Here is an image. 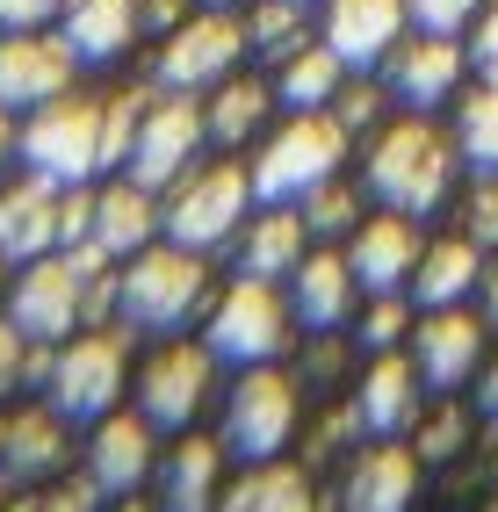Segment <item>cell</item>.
<instances>
[{"mask_svg": "<svg viewBox=\"0 0 498 512\" xmlns=\"http://www.w3.org/2000/svg\"><path fill=\"white\" fill-rule=\"evenodd\" d=\"M304 44H311V0H246V51L282 65Z\"/></svg>", "mask_w": 498, "mask_h": 512, "instance_id": "cell-31", "label": "cell"}, {"mask_svg": "<svg viewBox=\"0 0 498 512\" xmlns=\"http://www.w3.org/2000/svg\"><path fill=\"white\" fill-rule=\"evenodd\" d=\"M304 224H311V238H347L361 224V188H340V174L318 181L304 195Z\"/></svg>", "mask_w": 498, "mask_h": 512, "instance_id": "cell-34", "label": "cell"}, {"mask_svg": "<svg viewBox=\"0 0 498 512\" xmlns=\"http://www.w3.org/2000/svg\"><path fill=\"white\" fill-rule=\"evenodd\" d=\"M484 512H498V498H491V505H484Z\"/></svg>", "mask_w": 498, "mask_h": 512, "instance_id": "cell-52", "label": "cell"}, {"mask_svg": "<svg viewBox=\"0 0 498 512\" xmlns=\"http://www.w3.org/2000/svg\"><path fill=\"white\" fill-rule=\"evenodd\" d=\"M152 231H159V188L130 181V174L94 188V246L109 260H130L138 246H152Z\"/></svg>", "mask_w": 498, "mask_h": 512, "instance_id": "cell-25", "label": "cell"}, {"mask_svg": "<svg viewBox=\"0 0 498 512\" xmlns=\"http://www.w3.org/2000/svg\"><path fill=\"white\" fill-rule=\"evenodd\" d=\"M210 260L195 246H138L130 260H116V325L130 339H174L181 325H195L210 311Z\"/></svg>", "mask_w": 498, "mask_h": 512, "instance_id": "cell-1", "label": "cell"}, {"mask_svg": "<svg viewBox=\"0 0 498 512\" xmlns=\"http://www.w3.org/2000/svg\"><path fill=\"white\" fill-rule=\"evenodd\" d=\"M412 498H419L412 448H369L340 484V512H412Z\"/></svg>", "mask_w": 498, "mask_h": 512, "instance_id": "cell-26", "label": "cell"}, {"mask_svg": "<svg viewBox=\"0 0 498 512\" xmlns=\"http://www.w3.org/2000/svg\"><path fill=\"white\" fill-rule=\"evenodd\" d=\"M65 0H0V37L8 29H51Z\"/></svg>", "mask_w": 498, "mask_h": 512, "instance_id": "cell-43", "label": "cell"}, {"mask_svg": "<svg viewBox=\"0 0 498 512\" xmlns=\"http://www.w3.org/2000/svg\"><path fill=\"white\" fill-rule=\"evenodd\" d=\"M354 419L397 440V433H412L419 426V361L412 354H397V347H376V361L361 368V383H354Z\"/></svg>", "mask_w": 498, "mask_h": 512, "instance_id": "cell-20", "label": "cell"}, {"mask_svg": "<svg viewBox=\"0 0 498 512\" xmlns=\"http://www.w3.org/2000/svg\"><path fill=\"white\" fill-rule=\"evenodd\" d=\"M462 231H470L477 246H498V174H477L470 202H462Z\"/></svg>", "mask_w": 498, "mask_h": 512, "instance_id": "cell-39", "label": "cell"}, {"mask_svg": "<svg viewBox=\"0 0 498 512\" xmlns=\"http://www.w3.org/2000/svg\"><path fill=\"white\" fill-rule=\"evenodd\" d=\"M210 383H217V354L210 347H188V339L174 332V339H159V347L145 354L130 397H138V412L159 433H188L195 419H203V404H210Z\"/></svg>", "mask_w": 498, "mask_h": 512, "instance_id": "cell-11", "label": "cell"}, {"mask_svg": "<svg viewBox=\"0 0 498 512\" xmlns=\"http://www.w3.org/2000/svg\"><path fill=\"white\" fill-rule=\"evenodd\" d=\"M87 476L102 484V498H130L159 476V426L145 412H109L94 419V440H87Z\"/></svg>", "mask_w": 498, "mask_h": 512, "instance_id": "cell-14", "label": "cell"}, {"mask_svg": "<svg viewBox=\"0 0 498 512\" xmlns=\"http://www.w3.org/2000/svg\"><path fill=\"white\" fill-rule=\"evenodd\" d=\"M246 65V15L231 8H195L188 22H174L159 37L152 58V80L174 87V94H210L217 80H231Z\"/></svg>", "mask_w": 498, "mask_h": 512, "instance_id": "cell-10", "label": "cell"}, {"mask_svg": "<svg viewBox=\"0 0 498 512\" xmlns=\"http://www.w3.org/2000/svg\"><path fill=\"white\" fill-rule=\"evenodd\" d=\"M477 8L484 0H405L412 29H434V37H462V29L477 22Z\"/></svg>", "mask_w": 498, "mask_h": 512, "instance_id": "cell-37", "label": "cell"}, {"mask_svg": "<svg viewBox=\"0 0 498 512\" xmlns=\"http://www.w3.org/2000/svg\"><path fill=\"white\" fill-rule=\"evenodd\" d=\"M462 73H470V51H462L455 37H434V29H419V37H397V51L383 58V87L390 101H405V109H441V101H455Z\"/></svg>", "mask_w": 498, "mask_h": 512, "instance_id": "cell-13", "label": "cell"}, {"mask_svg": "<svg viewBox=\"0 0 498 512\" xmlns=\"http://www.w3.org/2000/svg\"><path fill=\"white\" fill-rule=\"evenodd\" d=\"M347 267H354V282L369 289V296H390V289H405L412 282V267H419V231L405 210H383L369 224H354L347 231Z\"/></svg>", "mask_w": 498, "mask_h": 512, "instance_id": "cell-19", "label": "cell"}, {"mask_svg": "<svg viewBox=\"0 0 498 512\" xmlns=\"http://www.w3.org/2000/svg\"><path fill=\"white\" fill-rule=\"evenodd\" d=\"M51 29L73 44L80 65H116L130 44L145 37V8L138 0H65Z\"/></svg>", "mask_w": 498, "mask_h": 512, "instance_id": "cell-22", "label": "cell"}, {"mask_svg": "<svg viewBox=\"0 0 498 512\" xmlns=\"http://www.w3.org/2000/svg\"><path fill=\"white\" fill-rule=\"evenodd\" d=\"M116 512H166V505H152V498H138V491H130V498H116Z\"/></svg>", "mask_w": 498, "mask_h": 512, "instance_id": "cell-48", "label": "cell"}, {"mask_svg": "<svg viewBox=\"0 0 498 512\" xmlns=\"http://www.w3.org/2000/svg\"><path fill=\"white\" fill-rule=\"evenodd\" d=\"M455 138L448 130H434L419 109L405 116V123H390L383 138H376V152H369V195L383 202V210H405V217H434L441 202H448V188H455Z\"/></svg>", "mask_w": 498, "mask_h": 512, "instance_id": "cell-2", "label": "cell"}, {"mask_svg": "<svg viewBox=\"0 0 498 512\" xmlns=\"http://www.w3.org/2000/svg\"><path fill=\"white\" fill-rule=\"evenodd\" d=\"M15 159L29 174H51V181H94L102 174V94H73L65 87L58 101L22 116V145Z\"/></svg>", "mask_w": 498, "mask_h": 512, "instance_id": "cell-8", "label": "cell"}, {"mask_svg": "<svg viewBox=\"0 0 498 512\" xmlns=\"http://www.w3.org/2000/svg\"><path fill=\"white\" fill-rule=\"evenodd\" d=\"M455 152L477 166V174H498V80H484L477 94H462L455 109Z\"/></svg>", "mask_w": 498, "mask_h": 512, "instance_id": "cell-32", "label": "cell"}, {"mask_svg": "<svg viewBox=\"0 0 498 512\" xmlns=\"http://www.w3.org/2000/svg\"><path fill=\"white\" fill-rule=\"evenodd\" d=\"M412 361H419V383L426 390H462L484 361V318H470L462 303H441L412 325Z\"/></svg>", "mask_w": 498, "mask_h": 512, "instance_id": "cell-15", "label": "cell"}, {"mask_svg": "<svg viewBox=\"0 0 498 512\" xmlns=\"http://www.w3.org/2000/svg\"><path fill=\"white\" fill-rule=\"evenodd\" d=\"M123 390H130V332H123V325H87V332H73V339H58L44 397H51L73 426L109 419L116 404H123Z\"/></svg>", "mask_w": 498, "mask_h": 512, "instance_id": "cell-4", "label": "cell"}, {"mask_svg": "<svg viewBox=\"0 0 498 512\" xmlns=\"http://www.w3.org/2000/svg\"><path fill=\"white\" fill-rule=\"evenodd\" d=\"M15 145H22V116L8 109V101H0V166L15 159Z\"/></svg>", "mask_w": 498, "mask_h": 512, "instance_id": "cell-45", "label": "cell"}, {"mask_svg": "<svg viewBox=\"0 0 498 512\" xmlns=\"http://www.w3.org/2000/svg\"><path fill=\"white\" fill-rule=\"evenodd\" d=\"M289 332H296V311H289V296L275 282H260V275H231L217 296H210V311H203V347L231 368H253V361H275L289 347Z\"/></svg>", "mask_w": 498, "mask_h": 512, "instance_id": "cell-6", "label": "cell"}, {"mask_svg": "<svg viewBox=\"0 0 498 512\" xmlns=\"http://www.w3.org/2000/svg\"><path fill=\"white\" fill-rule=\"evenodd\" d=\"M470 29H477V37H470V65H477L484 80H498V0H484Z\"/></svg>", "mask_w": 498, "mask_h": 512, "instance_id": "cell-42", "label": "cell"}, {"mask_svg": "<svg viewBox=\"0 0 498 512\" xmlns=\"http://www.w3.org/2000/svg\"><path fill=\"white\" fill-rule=\"evenodd\" d=\"M195 8H239V0H195Z\"/></svg>", "mask_w": 498, "mask_h": 512, "instance_id": "cell-49", "label": "cell"}, {"mask_svg": "<svg viewBox=\"0 0 498 512\" xmlns=\"http://www.w3.org/2000/svg\"><path fill=\"white\" fill-rule=\"evenodd\" d=\"M152 94H159V87H109V94H102V174H116V166L130 159V138H138Z\"/></svg>", "mask_w": 498, "mask_h": 512, "instance_id": "cell-33", "label": "cell"}, {"mask_svg": "<svg viewBox=\"0 0 498 512\" xmlns=\"http://www.w3.org/2000/svg\"><path fill=\"white\" fill-rule=\"evenodd\" d=\"M347 130L332 109H289L282 130H268V145L253 152V195L260 202H304L318 181L340 174Z\"/></svg>", "mask_w": 498, "mask_h": 512, "instance_id": "cell-5", "label": "cell"}, {"mask_svg": "<svg viewBox=\"0 0 498 512\" xmlns=\"http://www.w3.org/2000/svg\"><path fill=\"white\" fill-rule=\"evenodd\" d=\"M58 202H65V181L51 174H29L0 188V260H37V253H58Z\"/></svg>", "mask_w": 498, "mask_h": 512, "instance_id": "cell-17", "label": "cell"}, {"mask_svg": "<svg viewBox=\"0 0 498 512\" xmlns=\"http://www.w3.org/2000/svg\"><path fill=\"white\" fill-rule=\"evenodd\" d=\"M397 339H412V303L405 296H376L369 318H361V347H397Z\"/></svg>", "mask_w": 498, "mask_h": 512, "instance_id": "cell-35", "label": "cell"}, {"mask_svg": "<svg viewBox=\"0 0 498 512\" xmlns=\"http://www.w3.org/2000/svg\"><path fill=\"white\" fill-rule=\"evenodd\" d=\"M22 512H102V484H58V491H44V498H29Z\"/></svg>", "mask_w": 498, "mask_h": 512, "instance_id": "cell-41", "label": "cell"}, {"mask_svg": "<svg viewBox=\"0 0 498 512\" xmlns=\"http://www.w3.org/2000/svg\"><path fill=\"white\" fill-rule=\"evenodd\" d=\"M484 275V246L470 231L462 238H434V246H419V267H412V296L426 311H441V303H462Z\"/></svg>", "mask_w": 498, "mask_h": 512, "instance_id": "cell-27", "label": "cell"}, {"mask_svg": "<svg viewBox=\"0 0 498 512\" xmlns=\"http://www.w3.org/2000/svg\"><path fill=\"white\" fill-rule=\"evenodd\" d=\"M462 433H470V419H462L455 404H441L434 419H419V440H412V455H419V462H448V455L462 448Z\"/></svg>", "mask_w": 498, "mask_h": 512, "instance_id": "cell-36", "label": "cell"}, {"mask_svg": "<svg viewBox=\"0 0 498 512\" xmlns=\"http://www.w3.org/2000/svg\"><path fill=\"white\" fill-rule=\"evenodd\" d=\"M217 512H318V498H311V476H304V469L253 462L239 484H224Z\"/></svg>", "mask_w": 498, "mask_h": 512, "instance_id": "cell-30", "label": "cell"}, {"mask_svg": "<svg viewBox=\"0 0 498 512\" xmlns=\"http://www.w3.org/2000/svg\"><path fill=\"white\" fill-rule=\"evenodd\" d=\"M138 8H145V37H166L174 22L195 15V0H138Z\"/></svg>", "mask_w": 498, "mask_h": 512, "instance_id": "cell-44", "label": "cell"}, {"mask_svg": "<svg viewBox=\"0 0 498 512\" xmlns=\"http://www.w3.org/2000/svg\"><path fill=\"white\" fill-rule=\"evenodd\" d=\"M268 109H275V80H253V73H231L203 94V116H210V145H231L239 152L246 138L268 130Z\"/></svg>", "mask_w": 498, "mask_h": 512, "instance_id": "cell-28", "label": "cell"}, {"mask_svg": "<svg viewBox=\"0 0 498 512\" xmlns=\"http://www.w3.org/2000/svg\"><path fill=\"white\" fill-rule=\"evenodd\" d=\"M0 440H8V419H0Z\"/></svg>", "mask_w": 498, "mask_h": 512, "instance_id": "cell-51", "label": "cell"}, {"mask_svg": "<svg viewBox=\"0 0 498 512\" xmlns=\"http://www.w3.org/2000/svg\"><path fill=\"white\" fill-rule=\"evenodd\" d=\"M405 29H412L405 0H325V15H318V37L347 58V73H369V65H383Z\"/></svg>", "mask_w": 498, "mask_h": 512, "instance_id": "cell-16", "label": "cell"}, {"mask_svg": "<svg viewBox=\"0 0 498 512\" xmlns=\"http://www.w3.org/2000/svg\"><path fill=\"white\" fill-rule=\"evenodd\" d=\"M73 73H80V58L58 29H8V37H0V101H8L15 116L58 101L73 87Z\"/></svg>", "mask_w": 498, "mask_h": 512, "instance_id": "cell-12", "label": "cell"}, {"mask_svg": "<svg viewBox=\"0 0 498 512\" xmlns=\"http://www.w3.org/2000/svg\"><path fill=\"white\" fill-rule=\"evenodd\" d=\"M340 87H347V58L332 51L325 37L304 44V51H289L275 65V101H282V109H332Z\"/></svg>", "mask_w": 498, "mask_h": 512, "instance_id": "cell-29", "label": "cell"}, {"mask_svg": "<svg viewBox=\"0 0 498 512\" xmlns=\"http://www.w3.org/2000/svg\"><path fill=\"white\" fill-rule=\"evenodd\" d=\"M253 174L246 166H231V159H203V166H188V174L159 195V231L174 238V246H195V253H217L239 238L246 210H253Z\"/></svg>", "mask_w": 498, "mask_h": 512, "instance_id": "cell-3", "label": "cell"}, {"mask_svg": "<svg viewBox=\"0 0 498 512\" xmlns=\"http://www.w3.org/2000/svg\"><path fill=\"white\" fill-rule=\"evenodd\" d=\"M0 303H8V260H0Z\"/></svg>", "mask_w": 498, "mask_h": 512, "instance_id": "cell-50", "label": "cell"}, {"mask_svg": "<svg viewBox=\"0 0 498 512\" xmlns=\"http://www.w3.org/2000/svg\"><path fill=\"white\" fill-rule=\"evenodd\" d=\"M383 101H390V87H340L332 94V116H340V130L354 138V130H369L383 116Z\"/></svg>", "mask_w": 498, "mask_h": 512, "instance_id": "cell-40", "label": "cell"}, {"mask_svg": "<svg viewBox=\"0 0 498 512\" xmlns=\"http://www.w3.org/2000/svg\"><path fill=\"white\" fill-rule=\"evenodd\" d=\"M65 455H73V419L58 404H15L8 412V440H0V476L8 484H37V476H58Z\"/></svg>", "mask_w": 498, "mask_h": 512, "instance_id": "cell-18", "label": "cell"}, {"mask_svg": "<svg viewBox=\"0 0 498 512\" xmlns=\"http://www.w3.org/2000/svg\"><path fill=\"white\" fill-rule=\"evenodd\" d=\"M304 238H311L304 210H289V202H268V210L246 217L239 238H231V267H239V275H260V282H289V267L311 253Z\"/></svg>", "mask_w": 498, "mask_h": 512, "instance_id": "cell-24", "label": "cell"}, {"mask_svg": "<svg viewBox=\"0 0 498 512\" xmlns=\"http://www.w3.org/2000/svg\"><path fill=\"white\" fill-rule=\"evenodd\" d=\"M484 325H498V260L484 267Z\"/></svg>", "mask_w": 498, "mask_h": 512, "instance_id": "cell-46", "label": "cell"}, {"mask_svg": "<svg viewBox=\"0 0 498 512\" xmlns=\"http://www.w3.org/2000/svg\"><path fill=\"white\" fill-rule=\"evenodd\" d=\"M296 419H304V390H296V375H282L275 361H253L239 368V383L224 397V448L231 462H282V448L296 440Z\"/></svg>", "mask_w": 498, "mask_h": 512, "instance_id": "cell-7", "label": "cell"}, {"mask_svg": "<svg viewBox=\"0 0 498 512\" xmlns=\"http://www.w3.org/2000/svg\"><path fill=\"white\" fill-rule=\"evenodd\" d=\"M159 87V80H152ZM203 145H210V116H203V94H174V87H159L145 101V123H138V138H130V159L116 166V174L130 181H145V188H174L188 166H203Z\"/></svg>", "mask_w": 498, "mask_h": 512, "instance_id": "cell-9", "label": "cell"}, {"mask_svg": "<svg viewBox=\"0 0 498 512\" xmlns=\"http://www.w3.org/2000/svg\"><path fill=\"white\" fill-rule=\"evenodd\" d=\"M224 462H231L224 440H210V433L188 426V440H174V448L159 455V505H166V512H217V498H224Z\"/></svg>", "mask_w": 498, "mask_h": 512, "instance_id": "cell-23", "label": "cell"}, {"mask_svg": "<svg viewBox=\"0 0 498 512\" xmlns=\"http://www.w3.org/2000/svg\"><path fill=\"white\" fill-rule=\"evenodd\" d=\"M484 412H491V419H498V361H491V368H484Z\"/></svg>", "mask_w": 498, "mask_h": 512, "instance_id": "cell-47", "label": "cell"}, {"mask_svg": "<svg viewBox=\"0 0 498 512\" xmlns=\"http://www.w3.org/2000/svg\"><path fill=\"white\" fill-rule=\"evenodd\" d=\"M354 296H361V282H354L347 253H304L289 267V311L304 332H347Z\"/></svg>", "mask_w": 498, "mask_h": 512, "instance_id": "cell-21", "label": "cell"}, {"mask_svg": "<svg viewBox=\"0 0 498 512\" xmlns=\"http://www.w3.org/2000/svg\"><path fill=\"white\" fill-rule=\"evenodd\" d=\"M29 390V332L15 318H0V404Z\"/></svg>", "mask_w": 498, "mask_h": 512, "instance_id": "cell-38", "label": "cell"}]
</instances>
